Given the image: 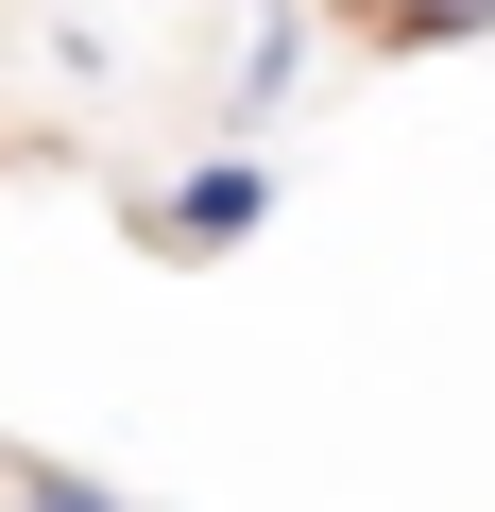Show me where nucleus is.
Listing matches in <instances>:
<instances>
[{
	"label": "nucleus",
	"mask_w": 495,
	"mask_h": 512,
	"mask_svg": "<svg viewBox=\"0 0 495 512\" xmlns=\"http://www.w3.org/2000/svg\"><path fill=\"white\" fill-rule=\"evenodd\" d=\"M257 222H274V154H239V137L188 154V171L154 188V239H171V256H239Z\"/></svg>",
	"instance_id": "nucleus-1"
},
{
	"label": "nucleus",
	"mask_w": 495,
	"mask_h": 512,
	"mask_svg": "<svg viewBox=\"0 0 495 512\" xmlns=\"http://www.w3.org/2000/svg\"><path fill=\"white\" fill-rule=\"evenodd\" d=\"M291 69H308V0H257V35H239V103H222L239 154H257V120L291 103Z\"/></svg>",
	"instance_id": "nucleus-2"
},
{
	"label": "nucleus",
	"mask_w": 495,
	"mask_h": 512,
	"mask_svg": "<svg viewBox=\"0 0 495 512\" xmlns=\"http://www.w3.org/2000/svg\"><path fill=\"white\" fill-rule=\"evenodd\" d=\"M359 18V52H461V35H495V0H342Z\"/></svg>",
	"instance_id": "nucleus-3"
},
{
	"label": "nucleus",
	"mask_w": 495,
	"mask_h": 512,
	"mask_svg": "<svg viewBox=\"0 0 495 512\" xmlns=\"http://www.w3.org/2000/svg\"><path fill=\"white\" fill-rule=\"evenodd\" d=\"M18 512H137V495H103L86 461H35V444H18Z\"/></svg>",
	"instance_id": "nucleus-4"
}]
</instances>
